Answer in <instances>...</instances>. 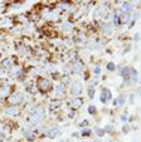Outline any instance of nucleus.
<instances>
[{"label":"nucleus","instance_id":"24","mask_svg":"<svg viewBox=\"0 0 141 142\" xmlns=\"http://www.w3.org/2000/svg\"><path fill=\"white\" fill-rule=\"evenodd\" d=\"M58 106H59V103H58V102H53V103H52V106H51V109H54V108H56V107H58Z\"/></svg>","mask_w":141,"mask_h":142},{"label":"nucleus","instance_id":"13","mask_svg":"<svg viewBox=\"0 0 141 142\" xmlns=\"http://www.w3.org/2000/svg\"><path fill=\"white\" fill-rule=\"evenodd\" d=\"M100 99H101V102L102 103H106L107 102V94H106V89L101 93V96H100Z\"/></svg>","mask_w":141,"mask_h":142},{"label":"nucleus","instance_id":"10","mask_svg":"<svg viewBox=\"0 0 141 142\" xmlns=\"http://www.w3.org/2000/svg\"><path fill=\"white\" fill-rule=\"evenodd\" d=\"M9 92H10L9 87H7V86L0 87V97H5V96H8V94H9Z\"/></svg>","mask_w":141,"mask_h":142},{"label":"nucleus","instance_id":"18","mask_svg":"<svg viewBox=\"0 0 141 142\" xmlns=\"http://www.w3.org/2000/svg\"><path fill=\"white\" fill-rule=\"evenodd\" d=\"M125 103V98L123 97H118V99L116 101V104H118V106H122Z\"/></svg>","mask_w":141,"mask_h":142},{"label":"nucleus","instance_id":"6","mask_svg":"<svg viewBox=\"0 0 141 142\" xmlns=\"http://www.w3.org/2000/svg\"><path fill=\"white\" fill-rule=\"evenodd\" d=\"M18 106H9L7 109H5V112L8 113V114H17L18 113Z\"/></svg>","mask_w":141,"mask_h":142},{"label":"nucleus","instance_id":"14","mask_svg":"<svg viewBox=\"0 0 141 142\" xmlns=\"http://www.w3.org/2000/svg\"><path fill=\"white\" fill-rule=\"evenodd\" d=\"M81 69H82V64H81L79 62H77V63L74 64V68H73V70H74L76 73H79V72H81Z\"/></svg>","mask_w":141,"mask_h":142},{"label":"nucleus","instance_id":"23","mask_svg":"<svg viewBox=\"0 0 141 142\" xmlns=\"http://www.w3.org/2000/svg\"><path fill=\"white\" fill-rule=\"evenodd\" d=\"M106 94H107V101H110V99L112 98V94H111V92L106 89Z\"/></svg>","mask_w":141,"mask_h":142},{"label":"nucleus","instance_id":"2","mask_svg":"<svg viewBox=\"0 0 141 142\" xmlns=\"http://www.w3.org/2000/svg\"><path fill=\"white\" fill-rule=\"evenodd\" d=\"M43 117H44V111H43V108H37L33 113H32V118L35 121V122H39V121H42L43 119Z\"/></svg>","mask_w":141,"mask_h":142},{"label":"nucleus","instance_id":"1","mask_svg":"<svg viewBox=\"0 0 141 142\" xmlns=\"http://www.w3.org/2000/svg\"><path fill=\"white\" fill-rule=\"evenodd\" d=\"M37 84H38V89L40 91V92H48L49 89H51V82L48 81V79H45V78H38V82H37Z\"/></svg>","mask_w":141,"mask_h":142},{"label":"nucleus","instance_id":"31","mask_svg":"<svg viewBox=\"0 0 141 142\" xmlns=\"http://www.w3.org/2000/svg\"><path fill=\"white\" fill-rule=\"evenodd\" d=\"M121 119L122 121H126V116H121Z\"/></svg>","mask_w":141,"mask_h":142},{"label":"nucleus","instance_id":"5","mask_svg":"<svg viewBox=\"0 0 141 142\" xmlns=\"http://www.w3.org/2000/svg\"><path fill=\"white\" fill-rule=\"evenodd\" d=\"M56 94L59 96V97H63L64 96V87L62 84H57L56 86Z\"/></svg>","mask_w":141,"mask_h":142},{"label":"nucleus","instance_id":"8","mask_svg":"<svg viewBox=\"0 0 141 142\" xmlns=\"http://www.w3.org/2000/svg\"><path fill=\"white\" fill-rule=\"evenodd\" d=\"M102 30H103V33H106V34H111V33H112V24H111V23L103 24Z\"/></svg>","mask_w":141,"mask_h":142},{"label":"nucleus","instance_id":"19","mask_svg":"<svg viewBox=\"0 0 141 142\" xmlns=\"http://www.w3.org/2000/svg\"><path fill=\"white\" fill-rule=\"evenodd\" d=\"M88 113L89 114H95L96 113V107L95 106H89L88 107Z\"/></svg>","mask_w":141,"mask_h":142},{"label":"nucleus","instance_id":"16","mask_svg":"<svg viewBox=\"0 0 141 142\" xmlns=\"http://www.w3.org/2000/svg\"><path fill=\"white\" fill-rule=\"evenodd\" d=\"M3 67L10 68V67H12V60H10V59H5V60L3 62Z\"/></svg>","mask_w":141,"mask_h":142},{"label":"nucleus","instance_id":"22","mask_svg":"<svg viewBox=\"0 0 141 142\" xmlns=\"http://www.w3.org/2000/svg\"><path fill=\"white\" fill-rule=\"evenodd\" d=\"M91 133H92L91 129H83V131H82V134H83V136H89Z\"/></svg>","mask_w":141,"mask_h":142},{"label":"nucleus","instance_id":"26","mask_svg":"<svg viewBox=\"0 0 141 142\" xmlns=\"http://www.w3.org/2000/svg\"><path fill=\"white\" fill-rule=\"evenodd\" d=\"M115 24H116V25L120 24V18H118V15H115Z\"/></svg>","mask_w":141,"mask_h":142},{"label":"nucleus","instance_id":"25","mask_svg":"<svg viewBox=\"0 0 141 142\" xmlns=\"http://www.w3.org/2000/svg\"><path fill=\"white\" fill-rule=\"evenodd\" d=\"M79 126H81V127H86V126H88V121H87V119H84L82 123H79Z\"/></svg>","mask_w":141,"mask_h":142},{"label":"nucleus","instance_id":"28","mask_svg":"<svg viewBox=\"0 0 141 142\" xmlns=\"http://www.w3.org/2000/svg\"><path fill=\"white\" fill-rule=\"evenodd\" d=\"M100 72H101V68L97 65V67L95 68V74H100Z\"/></svg>","mask_w":141,"mask_h":142},{"label":"nucleus","instance_id":"30","mask_svg":"<svg viewBox=\"0 0 141 142\" xmlns=\"http://www.w3.org/2000/svg\"><path fill=\"white\" fill-rule=\"evenodd\" d=\"M123 131H125V132H127V131H128V127H127V126H125V127H123Z\"/></svg>","mask_w":141,"mask_h":142},{"label":"nucleus","instance_id":"17","mask_svg":"<svg viewBox=\"0 0 141 142\" xmlns=\"http://www.w3.org/2000/svg\"><path fill=\"white\" fill-rule=\"evenodd\" d=\"M25 136H27V138H28V139H30V141H33V139H34L33 132H30V131H29V132L27 131V132H25Z\"/></svg>","mask_w":141,"mask_h":142},{"label":"nucleus","instance_id":"7","mask_svg":"<svg viewBox=\"0 0 141 142\" xmlns=\"http://www.w3.org/2000/svg\"><path fill=\"white\" fill-rule=\"evenodd\" d=\"M58 133H59L58 128H52V129H49V131L47 132V136H48L49 138H56V137L58 136Z\"/></svg>","mask_w":141,"mask_h":142},{"label":"nucleus","instance_id":"15","mask_svg":"<svg viewBox=\"0 0 141 142\" xmlns=\"http://www.w3.org/2000/svg\"><path fill=\"white\" fill-rule=\"evenodd\" d=\"M131 8H132V5H131L130 3H123V4H122V9H123V10H128V12H130Z\"/></svg>","mask_w":141,"mask_h":142},{"label":"nucleus","instance_id":"12","mask_svg":"<svg viewBox=\"0 0 141 142\" xmlns=\"http://www.w3.org/2000/svg\"><path fill=\"white\" fill-rule=\"evenodd\" d=\"M118 18H120V23H126V22L130 19V13H123V14H121Z\"/></svg>","mask_w":141,"mask_h":142},{"label":"nucleus","instance_id":"27","mask_svg":"<svg viewBox=\"0 0 141 142\" xmlns=\"http://www.w3.org/2000/svg\"><path fill=\"white\" fill-rule=\"evenodd\" d=\"M88 94H89V97H91V98H93V94H95V92H93V88L88 89Z\"/></svg>","mask_w":141,"mask_h":142},{"label":"nucleus","instance_id":"9","mask_svg":"<svg viewBox=\"0 0 141 142\" xmlns=\"http://www.w3.org/2000/svg\"><path fill=\"white\" fill-rule=\"evenodd\" d=\"M19 101H20L19 94H14V96L9 97V102L12 103V106H17V103H19Z\"/></svg>","mask_w":141,"mask_h":142},{"label":"nucleus","instance_id":"29","mask_svg":"<svg viewBox=\"0 0 141 142\" xmlns=\"http://www.w3.org/2000/svg\"><path fill=\"white\" fill-rule=\"evenodd\" d=\"M111 129H112L111 126H107V127H106V131H111Z\"/></svg>","mask_w":141,"mask_h":142},{"label":"nucleus","instance_id":"4","mask_svg":"<svg viewBox=\"0 0 141 142\" xmlns=\"http://www.w3.org/2000/svg\"><path fill=\"white\" fill-rule=\"evenodd\" d=\"M131 72H132V69H131V68H128V67H125V68H122V69L120 70V74H121V76H122L125 79H128V78L132 76V73H131Z\"/></svg>","mask_w":141,"mask_h":142},{"label":"nucleus","instance_id":"20","mask_svg":"<svg viewBox=\"0 0 141 142\" xmlns=\"http://www.w3.org/2000/svg\"><path fill=\"white\" fill-rule=\"evenodd\" d=\"M95 131H96V133H97L98 136H103V134H105V131H103L102 128H98V127H96V129H95Z\"/></svg>","mask_w":141,"mask_h":142},{"label":"nucleus","instance_id":"11","mask_svg":"<svg viewBox=\"0 0 141 142\" xmlns=\"http://www.w3.org/2000/svg\"><path fill=\"white\" fill-rule=\"evenodd\" d=\"M82 103H83V101H82L81 98H77V99H74V101L71 103V107H72V108H78V107L82 106Z\"/></svg>","mask_w":141,"mask_h":142},{"label":"nucleus","instance_id":"21","mask_svg":"<svg viewBox=\"0 0 141 142\" xmlns=\"http://www.w3.org/2000/svg\"><path fill=\"white\" fill-rule=\"evenodd\" d=\"M115 68H116V67H115V64H113L112 62H110V63L107 64V69H108V70L112 72V70H115Z\"/></svg>","mask_w":141,"mask_h":142},{"label":"nucleus","instance_id":"3","mask_svg":"<svg viewBox=\"0 0 141 142\" xmlns=\"http://www.w3.org/2000/svg\"><path fill=\"white\" fill-rule=\"evenodd\" d=\"M81 92H82V84L79 82H74L72 88H71V93L74 94V96H78Z\"/></svg>","mask_w":141,"mask_h":142}]
</instances>
